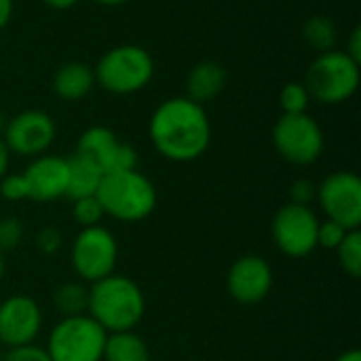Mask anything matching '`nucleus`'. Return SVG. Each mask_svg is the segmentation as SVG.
<instances>
[{
    "mask_svg": "<svg viewBox=\"0 0 361 361\" xmlns=\"http://www.w3.org/2000/svg\"><path fill=\"white\" fill-rule=\"evenodd\" d=\"M154 150L173 163H190L203 157L212 144V123L205 106L186 95L159 104L148 123Z\"/></svg>",
    "mask_w": 361,
    "mask_h": 361,
    "instance_id": "f257e3e1",
    "label": "nucleus"
},
{
    "mask_svg": "<svg viewBox=\"0 0 361 361\" xmlns=\"http://www.w3.org/2000/svg\"><path fill=\"white\" fill-rule=\"evenodd\" d=\"M146 313V298L142 288L125 275H108L95 283H89V309L106 334L135 330Z\"/></svg>",
    "mask_w": 361,
    "mask_h": 361,
    "instance_id": "f03ea898",
    "label": "nucleus"
},
{
    "mask_svg": "<svg viewBox=\"0 0 361 361\" xmlns=\"http://www.w3.org/2000/svg\"><path fill=\"white\" fill-rule=\"evenodd\" d=\"M95 197L102 203L104 214L118 222L146 220L157 209L159 201L154 184L140 169H121L104 173Z\"/></svg>",
    "mask_w": 361,
    "mask_h": 361,
    "instance_id": "7ed1b4c3",
    "label": "nucleus"
},
{
    "mask_svg": "<svg viewBox=\"0 0 361 361\" xmlns=\"http://www.w3.org/2000/svg\"><path fill=\"white\" fill-rule=\"evenodd\" d=\"M95 85L112 95H131L146 89L154 76V59L140 44L108 49L93 68Z\"/></svg>",
    "mask_w": 361,
    "mask_h": 361,
    "instance_id": "20e7f679",
    "label": "nucleus"
},
{
    "mask_svg": "<svg viewBox=\"0 0 361 361\" xmlns=\"http://www.w3.org/2000/svg\"><path fill=\"white\" fill-rule=\"evenodd\" d=\"M360 63L351 59L345 51L319 53L305 76V87L311 99L328 106H338L351 99L360 89Z\"/></svg>",
    "mask_w": 361,
    "mask_h": 361,
    "instance_id": "39448f33",
    "label": "nucleus"
},
{
    "mask_svg": "<svg viewBox=\"0 0 361 361\" xmlns=\"http://www.w3.org/2000/svg\"><path fill=\"white\" fill-rule=\"evenodd\" d=\"M106 330L89 315L61 317L47 338L51 361H102Z\"/></svg>",
    "mask_w": 361,
    "mask_h": 361,
    "instance_id": "423d86ee",
    "label": "nucleus"
},
{
    "mask_svg": "<svg viewBox=\"0 0 361 361\" xmlns=\"http://www.w3.org/2000/svg\"><path fill=\"white\" fill-rule=\"evenodd\" d=\"M273 146L286 163L307 167L324 154L326 137L309 112L281 114L273 127Z\"/></svg>",
    "mask_w": 361,
    "mask_h": 361,
    "instance_id": "0eeeda50",
    "label": "nucleus"
},
{
    "mask_svg": "<svg viewBox=\"0 0 361 361\" xmlns=\"http://www.w3.org/2000/svg\"><path fill=\"white\" fill-rule=\"evenodd\" d=\"M70 260L74 273L85 283H95L114 273L118 260V243L116 237L104 226H89L80 228L76 235Z\"/></svg>",
    "mask_w": 361,
    "mask_h": 361,
    "instance_id": "6e6552de",
    "label": "nucleus"
},
{
    "mask_svg": "<svg viewBox=\"0 0 361 361\" xmlns=\"http://www.w3.org/2000/svg\"><path fill=\"white\" fill-rule=\"evenodd\" d=\"M317 228L319 220L311 207L286 203L273 218L271 235L288 258H307L317 250Z\"/></svg>",
    "mask_w": 361,
    "mask_h": 361,
    "instance_id": "1a4fd4ad",
    "label": "nucleus"
},
{
    "mask_svg": "<svg viewBox=\"0 0 361 361\" xmlns=\"http://www.w3.org/2000/svg\"><path fill=\"white\" fill-rule=\"evenodd\" d=\"M317 203L326 220L338 222L347 231L361 224V180L353 171H334L317 186Z\"/></svg>",
    "mask_w": 361,
    "mask_h": 361,
    "instance_id": "9d476101",
    "label": "nucleus"
},
{
    "mask_svg": "<svg viewBox=\"0 0 361 361\" xmlns=\"http://www.w3.org/2000/svg\"><path fill=\"white\" fill-rule=\"evenodd\" d=\"M57 125L53 116L44 110H23L8 118L2 140L11 154L19 157H40L55 142Z\"/></svg>",
    "mask_w": 361,
    "mask_h": 361,
    "instance_id": "9b49d317",
    "label": "nucleus"
},
{
    "mask_svg": "<svg viewBox=\"0 0 361 361\" xmlns=\"http://www.w3.org/2000/svg\"><path fill=\"white\" fill-rule=\"evenodd\" d=\"M42 328V311L32 296L13 294L0 302V345L17 349L34 345Z\"/></svg>",
    "mask_w": 361,
    "mask_h": 361,
    "instance_id": "f8f14e48",
    "label": "nucleus"
},
{
    "mask_svg": "<svg viewBox=\"0 0 361 361\" xmlns=\"http://www.w3.org/2000/svg\"><path fill=\"white\" fill-rule=\"evenodd\" d=\"M273 281L271 264L262 256L247 254L233 262L226 275V290L239 305H258L271 294Z\"/></svg>",
    "mask_w": 361,
    "mask_h": 361,
    "instance_id": "ddd939ff",
    "label": "nucleus"
},
{
    "mask_svg": "<svg viewBox=\"0 0 361 361\" xmlns=\"http://www.w3.org/2000/svg\"><path fill=\"white\" fill-rule=\"evenodd\" d=\"M27 184V199L36 203H51L66 197L68 190V157L40 154L23 171Z\"/></svg>",
    "mask_w": 361,
    "mask_h": 361,
    "instance_id": "4468645a",
    "label": "nucleus"
},
{
    "mask_svg": "<svg viewBox=\"0 0 361 361\" xmlns=\"http://www.w3.org/2000/svg\"><path fill=\"white\" fill-rule=\"evenodd\" d=\"M123 150V142L116 137V133L104 125H93L82 131L78 137L74 154L97 167L102 173L114 171L118 167V157Z\"/></svg>",
    "mask_w": 361,
    "mask_h": 361,
    "instance_id": "2eb2a0df",
    "label": "nucleus"
},
{
    "mask_svg": "<svg viewBox=\"0 0 361 361\" xmlns=\"http://www.w3.org/2000/svg\"><path fill=\"white\" fill-rule=\"evenodd\" d=\"M53 93L63 102H80L95 87V74L85 61H66L61 63L51 80Z\"/></svg>",
    "mask_w": 361,
    "mask_h": 361,
    "instance_id": "dca6fc26",
    "label": "nucleus"
},
{
    "mask_svg": "<svg viewBox=\"0 0 361 361\" xmlns=\"http://www.w3.org/2000/svg\"><path fill=\"white\" fill-rule=\"evenodd\" d=\"M226 70L214 61V59H203L199 61L186 78V97L205 106L214 102L224 89H226Z\"/></svg>",
    "mask_w": 361,
    "mask_h": 361,
    "instance_id": "f3484780",
    "label": "nucleus"
},
{
    "mask_svg": "<svg viewBox=\"0 0 361 361\" xmlns=\"http://www.w3.org/2000/svg\"><path fill=\"white\" fill-rule=\"evenodd\" d=\"M102 171L87 163L85 159L72 154L68 157V190L66 199L76 201L82 197H93L97 192V186L102 182Z\"/></svg>",
    "mask_w": 361,
    "mask_h": 361,
    "instance_id": "a211bd4d",
    "label": "nucleus"
},
{
    "mask_svg": "<svg viewBox=\"0 0 361 361\" xmlns=\"http://www.w3.org/2000/svg\"><path fill=\"white\" fill-rule=\"evenodd\" d=\"M102 361H150V349L133 330L112 332L106 336Z\"/></svg>",
    "mask_w": 361,
    "mask_h": 361,
    "instance_id": "6ab92c4d",
    "label": "nucleus"
},
{
    "mask_svg": "<svg viewBox=\"0 0 361 361\" xmlns=\"http://www.w3.org/2000/svg\"><path fill=\"white\" fill-rule=\"evenodd\" d=\"M53 307L61 317L87 315L89 309V288L80 281H68L53 290Z\"/></svg>",
    "mask_w": 361,
    "mask_h": 361,
    "instance_id": "aec40b11",
    "label": "nucleus"
},
{
    "mask_svg": "<svg viewBox=\"0 0 361 361\" xmlns=\"http://www.w3.org/2000/svg\"><path fill=\"white\" fill-rule=\"evenodd\" d=\"M302 38L309 47H313L317 53H326L332 51L336 47L338 40V30L334 25L332 19L324 17V15H315L311 17L305 27H302Z\"/></svg>",
    "mask_w": 361,
    "mask_h": 361,
    "instance_id": "412c9836",
    "label": "nucleus"
},
{
    "mask_svg": "<svg viewBox=\"0 0 361 361\" xmlns=\"http://www.w3.org/2000/svg\"><path fill=\"white\" fill-rule=\"evenodd\" d=\"M336 258L341 269L351 277L360 279L361 277V233L360 228L349 231L343 239V243L336 247Z\"/></svg>",
    "mask_w": 361,
    "mask_h": 361,
    "instance_id": "4be33fe9",
    "label": "nucleus"
},
{
    "mask_svg": "<svg viewBox=\"0 0 361 361\" xmlns=\"http://www.w3.org/2000/svg\"><path fill=\"white\" fill-rule=\"evenodd\" d=\"M72 218L80 228H89V226H99L106 214H104L102 203L93 195V197H82V199L72 201Z\"/></svg>",
    "mask_w": 361,
    "mask_h": 361,
    "instance_id": "5701e85b",
    "label": "nucleus"
},
{
    "mask_svg": "<svg viewBox=\"0 0 361 361\" xmlns=\"http://www.w3.org/2000/svg\"><path fill=\"white\" fill-rule=\"evenodd\" d=\"M311 104L309 89L305 82H288L279 93V106L283 114H302Z\"/></svg>",
    "mask_w": 361,
    "mask_h": 361,
    "instance_id": "b1692460",
    "label": "nucleus"
},
{
    "mask_svg": "<svg viewBox=\"0 0 361 361\" xmlns=\"http://www.w3.org/2000/svg\"><path fill=\"white\" fill-rule=\"evenodd\" d=\"M23 239V222L19 218L6 216L0 218V252H13L15 247H19Z\"/></svg>",
    "mask_w": 361,
    "mask_h": 361,
    "instance_id": "393cba45",
    "label": "nucleus"
},
{
    "mask_svg": "<svg viewBox=\"0 0 361 361\" xmlns=\"http://www.w3.org/2000/svg\"><path fill=\"white\" fill-rule=\"evenodd\" d=\"M347 233L349 231L345 226H341L338 222L324 220V222H319V228H317V247L328 250V252H336V247L343 243Z\"/></svg>",
    "mask_w": 361,
    "mask_h": 361,
    "instance_id": "a878e982",
    "label": "nucleus"
},
{
    "mask_svg": "<svg viewBox=\"0 0 361 361\" xmlns=\"http://www.w3.org/2000/svg\"><path fill=\"white\" fill-rule=\"evenodd\" d=\"M0 197L11 203H19L27 199V184L23 173H6L0 178Z\"/></svg>",
    "mask_w": 361,
    "mask_h": 361,
    "instance_id": "bb28decb",
    "label": "nucleus"
},
{
    "mask_svg": "<svg viewBox=\"0 0 361 361\" xmlns=\"http://www.w3.org/2000/svg\"><path fill=\"white\" fill-rule=\"evenodd\" d=\"M315 197H317V186H315L311 180H307V178L296 180V182L290 186V203L311 207V203L315 201Z\"/></svg>",
    "mask_w": 361,
    "mask_h": 361,
    "instance_id": "cd10ccee",
    "label": "nucleus"
},
{
    "mask_svg": "<svg viewBox=\"0 0 361 361\" xmlns=\"http://www.w3.org/2000/svg\"><path fill=\"white\" fill-rule=\"evenodd\" d=\"M36 247L44 256H53L61 247V233L55 226H44L36 233Z\"/></svg>",
    "mask_w": 361,
    "mask_h": 361,
    "instance_id": "c85d7f7f",
    "label": "nucleus"
},
{
    "mask_svg": "<svg viewBox=\"0 0 361 361\" xmlns=\"http://www.w3.org/2000/svg\"><path fill=\"white\" fill-rule=\"evenodd\" d=\"M2 361H51L47 351L38 345H25L17 349H6Z\"/></svg>",
    "mask_w": 361,
    "mask_h": 361,
    "instance_id": "c756f323",
    "label": "nucleus"
},
{
    "mask_svg": "<svg viewBox=\"0 0 361 361\" xmlns=\"http://www.w3.org/2000/svg\"><path fill=\"white\" fill-rule=\"evenodd\" d=\"M345 53H347L351 59H355L357 63H361V27L360 25H355V27L351 30V34H349V38H347V49H345Z\"/></svg>",
    "mask_w": 361,
    "mask_h": 361,
    "instance_id": "7c9ffc66",
    "label": "nucleus"
},
{
    "mask_svg": "<svg viewBox=\"0 0 361 361\" xmlns=\"http://www.w3.org/2000/svg\"><path fill=\"white\" fill-rule=\"evenodd\" d=\"M15 13V0H0V30H4Z\"/></svg>",
    "mask_w": 361,
    "mask_h": 361,
    "instance_id": "2f4dec72",
    "label": "nucleus"
},
{
    "mask_svg": "<svg viewBox=\"0 0 361 361\" xmlns=\"http://www.w3.org/2000/svg\"><path fill=\"white\" fill-rule=\"evenodd\" d=\"M8 163H11V152L4 144V140L0 137V178L6 176V169H8Z\"/></svg>",
    "mask_w": 361,
    "mask_h": 361,
    "instance_id": "473e14b6",
    "label": "nucleus"
},
{
    "mask_svg": "<svg viewBox=\"0 0 361 361\" xmlns=\"http://www.w3.org/2000/svg\"><path fill=\"white\" fill-rule=\"evenodd\" d=\"M49 8H55V11H68L72 6H76L80 0H42Z\"/></svg>",
    "mask_w": 361,
    "mask_h": 361,
    "instance_id": "72a5a7b5",
    "label": "nucleus"
},
{
    "mask_svg": "<svg viewBox=\"0 0 361 361\" xmlns=\"http://www.w3.org/2000/svg\"><path fill=\"white\" fill-rule=\"evenodd\" d=\"M336 361H361V351L360 349H349V351L341 353Z\"/></svg>",
    "mask_w": 361,
    "mask_h": 361,
    "instance_id": "f704fd0d",
    "label": "nucleus"
},
{
    "mask_svg": "<svg viewBox=\"0 0 361 361\" xmlns=\"http://www.w3.org/2000/svg\"><path fill=\"white\" fill-rule=\"evenodd\" d=\"M93 2H97L102 6H121V4H125L129 0H93Z\"/></svg>",
    "mask_w": 361,
    "mask_h": 361,
    "instance_id": "c9c22d12",
    "label": "nucleus"
},
{
    "mask_svg": "<svg viewBox=\"0 0 361 361\" xmlns=\"http://www.w3.org/2000/svg\"><path fill=\"white\" fill-rule=\"evenodd\" d=\"M6 123H8V118H6V114L0 110V137H2V133H4V127H6Z\"/></svg>",
    "mask_w": 361,
    "mask_h": 361,
    "instance_id": "e433bc0d",
    "label": "nucleus"
},
{
    "mask_svg": "<svg viewBox=\"0 0 361 361\" xmlns=\"http://www.w3.org/2000/svg\"><path fill=\"white\" fill-rule=\"evenodd\" d=\"M4 271H6V260H4V254L0 252V281L4 277Z\"/></svg>",
    "mask_w": 361,
    "mask_h": 361,
    "instance_id": "4c0bfd02",
    "label": "nucleus"
},
{
    "mask_svg": "<svg viewBox=\"0 0 361 361\" xmlns=\"http://www.w3.org/2000/svg\"><path fill=\"white\" fill-rule=\"evenodd\" d=\"M4 353H6V349H4V347L0 345V361L4 360Z\"/></svg>",
    "mask_w": 361,
    "mask_h": 361,
    "instance_id": "58836bf2",
    "label": "nucleus"
}]
</instances>
